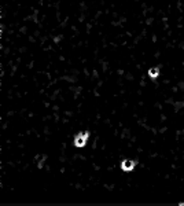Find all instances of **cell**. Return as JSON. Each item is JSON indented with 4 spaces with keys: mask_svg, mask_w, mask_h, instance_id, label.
I'll return each mask as SVG.
<instances>
[{
    "mask_svg": "<svg viewBox=\"0 0 184 206\" xmlns=\"http://www.w3.org/2000/svg\"><path fill=\"white\" fill-rule=\"evenodd\" d=\"M148 76H150V78H157V77L160 76V69H158V67H151V69H148Z\"/></svg>",
    "mask_w": 184,
    "mask_h": 206,
    "instance_id": "cell-3",
    "label": "cell"
},
{
    "mask_svg": "<svg viewBox=\"0 0 184 206\" xmlns=\"http://www.w3.org/2000/svg\"><path fill=\"white\" fill-rule=\"evenodd\" d=\"M136 165H137V161L135 159H124L121 162V169L124 172H132Z\"/></svg>",
    "mask_w": 184,
    "mask_h": 206,
    "instance_id": "cell-2",
    "label": "cell"
},
{
    "mask_svg": "<svg viewBox=\"0 0 184 206\" xmlns=\"http://www.w3.org/2000/svg\"><path fill=\"white\" fill-rule=\"evenodd\" d=\"M88 139H89V132L88 131H84V132H78L76 136H74V146L76 147H78V149H81V147H84L85 144H87Z\"/></svg>",
    "mask_w": 184,
    "mask_h": 206,
    "instance_id": "cell-1",
    "label": "cell"
},
{
    "mask_svg": "<svg viewBox=\"0 0 184 206\" xmlns=\"http://www.w3.org/2000/svg\"><path fill=\"white\" fill-rule=\"evenodd\" d=\"M37 162H39V168L41 169L43 168V165H44V159H45V155H43V157H41V155H39V157H37Z\"/></svg>",
    "mask_w": 184,
    "mask_h": 206,
    "instance_id": "cell-4",
    "label": "cell"
}]
</instances>
